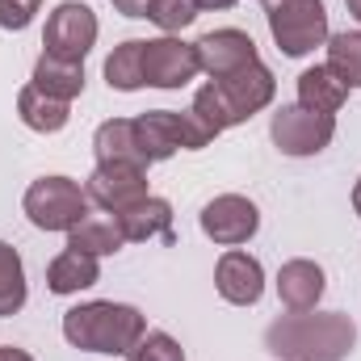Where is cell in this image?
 <instances>
[{
    "mask_svg": "<svg viewBox=\"0 0 361 361\" xmlns=\"http://www.w3.org/2000/svg\"><path fill=\"white\" fill-rule=\"evenodd\" d=\"M135 135H139V147H143V160L147 164H160V160H173L177 152H197L206 143H214L202 122L185 109H147L135 118Z\"/></svg>",
    "mask_w": 361,
    "mask_h": 361,
    "instance_id": "cell-6",
    "label": "cell"
},
{
    "mask_svg": "<svg viewBox=\"0 0 361 361\" xmlns=\"http://www.w3.org/2000/svg\"><path fill=\"white\" fill-rule=\"evenodd\" d=\"M147 332V319L139 307L126 302H80L63 311V341L85 353H105V357H126L135 341Z\"/></svg>",
    "mask_w": 361,
    "mask_h": 361,
    "instance_id": "cell-3",
    "label": "cell"
},
{
    "mask_svg": "<svg viewBox=\"0 0 361 361\" xmlns=\"http://www.w3.org/2000/svg\"><path fill=\"white\" fill-rule=\"evenodd\" d=\"M214 290L223 302L231 307H257L261 294H265V269L252 252L244 248H227L214 265Z\"/></svg>",
    "mask_w": 361,
    "mask_h": 361,
    "instance_id": "cell-13",
    "label": "cell"
},
{
    "mask_svg": "<svg viewBox=\"0 0 361 361\" xmlns=\"http://www.w3.org/2000/svg\"><path fill=\"white\" fill-rule=\"evenodd\" d=\"M85 193L105 214H118V210H126V206H135V202H143L152 193L147 189V169L143 164H122V160L97 164L92 177L85 180Z\"/></svg>",
    "mask_w": 361,
    "mask_h": 361,
    "instance_id": "cell-11",
    "label": "cell"
},
{
    "mask_svg": "<svg viewBox=\"0 0 361 361\" xmlns=\"http://www.w3.org/2000/svg\"><path fill=\"white\" fill-rule=\"evenodd\" d=\"M197 51V68L210 76V80H223V76H235L244 68H252L261 55H257V42L252 34L235 30V25H223V30H210L193 42Z\"/></svg>",
    "mask_w": 361,
    "mask_h": 361,
    "instance_id": "cell-12",
    "label": "cell"
},
{
    "mask_svg": "<svg viewBox=\"0 0 361 361\" xmlns=\"http://www.w3.org/2000/svg\"><path fill=\"white\" fill-rule=\"evenodd\" d=\"M30 298V286H25V265H21V252L13 244L0 240V319L17 315Z\"/></svg>",
    "mask_w": 361,
    "mask_h": 361,
    "instance_id": "cell-23",
    "label": "cell"
},
{
    "mask_svg": "<svg viewBox=\"0 0 361 361\" xmlns=\"http://www.w3.org/2000/svg\"><path fill=\"white\" fill-rule=\"evenodd\" d=\"M197 4L193 0H152V8H147V21H156L164 34H180L185 25H193L197 21Z\"/></svg>",
    "mask_w": 361,
    "mask_h": 361,
    "instance_id": "cell-25",
    "label": "cell"
},
{
    "mask_svg": "<svg viewBox=\"0 0 361 361\" xmlns=\"http://www.w3.org/2000/svg\"><path fill=\"white\" fill-rule=\"evenodd\" d=\"M349 101V85L328 68V63H315L298 76V105L315 109V114H341V105Z\"/></svg>",
    "mask_w": 361,
    "mask_h": 361,
    "instance_id": "cell-18",
    "label": "cell"
},
{
    "mask_svg": "<svg viewBox=\"0 0 361 361\" xmlns=\"http://www.w3.org/2000/svg\"><path fill=\"white\" fill-rule=\"evenodd\" d=\"M269 139L277 143L281 156H294V160L319 156V152L336 139V118H332V114H315V109H307V105L294 101V105H281V109L273 114Z\"/></svg>",
    "mask_w": 361,
    "mask_h": 361,
    "instance_id": "cell-7",
    "label": "cell"
},
{
    "mask_svg": "<svg viewBox=\"0 0 361 361\" xmlns=\"http://www.w3.org/2000/svg\"><path fill=\"white\" fill-rule=\"evenodd\" d=\"M122 17H147V8H152V0H109Z\"/></svg>",
    "mask_w": 361,
    "mask_h": 361,
    "instance_id": "cell-28",
    "label": "cell"
},
{
    "mask_svg": "<svg viewBox=\"0 0 361 361\" xmlns=\"http://www.w3.org/2000/svg\"><path fill=\"white\" fill-rule=\"evenodd\" d=\"M328 68H332L349 89H361V30L328 34Z\"/></svg>",
    "mask_w": 361,
    "mask_h": 361,
    "instance_id": "cell-24",
    "label": "cell"
},
{
    "mask_svg": "<svg viewBox=\"0 0 361 361\" xmlns=\"http://www.w3.org/2000/svg\"><path fill=\"white\" fill-rule=\"evenodd\" d=\"M261 4H265V21H269V34L277 42V51L290 55V59L311 55L332 34L324 0H261Z\"/></svg>",
    "mask_w": 361,
    "mask_h": 361,
    "instance_id": "cell-4",
    "label": "cell"
},
{
    "mask_svg": "<svg viewBox=\"0 0 361 361\" xmlns=\"http://www.w3.org/2000/svg\"><path fill=\"white\" fill-rule=\"evenodd\" d=\"M42 0H0V25L4 30H25L38 17Z\"/></svg>",
    "mask_w": 361,
    "mask_h": 361,
    "instance_id": "cell-27",
    "label": "cell"
},
{
    "mask_svg": "<svg viewBox=\"0 0 361 361\" xmlns=\"http://www.w3.org/2000/svg\"><path fill=\"white\" fill-rule=\"evenodd\" d=\"M345 4H349V13L357 17V25H361V0H345Z\"/></svg>",
    "mask_w": 361,
    "mask_h": 361,
    "instance_id": "cell-32",
    "label": "cell"
},
{
    "mask_svg": "<svg viewBox=\"0 0 361 361\" xmlns=\"http://www.w3.org/2000/svg\"><path fill=\"white\" fill-rule=\"evenodd\" d=\"M357 345V324L345 311H290L265 328L277 361H345Z\"/></svg>",
    "mask_w": 361,
    "mask_h": 361,
    "instance_id": "cell-1",
    "label": "cell"
},
{
    "mask_svg": "<svg viewBox=\"0 0 361 361\" xmlns=\"http://www.w3.org/2000/svg\"><path fill=\"white\" fill-rule=\"evenodd\" d=\"M21 210L38 231H72L85 214H92V202L72 177H38L25 189Z\"/></svg>",
    "mask_w": 361,
    "mask_h": 361,
    "instance_id": "cell-5",
    "label": "cell"
},
{
    "mask_svg": "<svg viewBox=\"0 0 361 361\" xmlns=\"http://www.w3.org/2000/svg\"><path fill=\"white\" fill-rule=\"evenodd\" d=\"M273 97H277V80H273L269 68L257 59L252 68H244V72H235V76H223V80L202 85V89L193 92L189 114L202 122V130H206L210 139H219L223 130L248 122V118L261 114V109H269Z\"/></svg>",
    "mask_w": 361,
    "mask_h": 361,
    "instance_id": "cell-2",
    "label": "cell"
},
{
    "mask_svg": "<svg viewBox=\"0 0 361 361\" xmlns=\"http://www.w3.org/2000/svg\"><path fill=\"white\" fill-rule=\"evenodd\" d=\"M105 80L118 92L147 89L143 85V38H126L122 47H114V55L105 59Z\"/></svg>",
    "mask_w": 361,
    "mask_h": 361,
    "instance_id": "cell-22",
    "label": "cell"
},
{
    "mask_svg": "<svg viewBox=\"0 0 361 361\" xmlns=\"http://www.w3.org/2000/svg\"><path fill=\"white\" fill-rule=\"evenodd\" d=\"M197 51L193 42H180L177 34H160L143 42V85L147 89H185L197 76Z\"/></svg>",
    "mask_w": 361,
    "mask_h": 361,
    "instance_id": "cell-10",
    "label": "cell"
},
{
    "mask_svg": "<svg viewBox=\"0 0 361 361\" xmlns=\"http://www.w3.org/2000/svg\"><path fill=\"white\" fill-rule=\"evenodd\" d=\"M202 235L214 240L219 248H240L261 231V210L244 193H219L202 206Z\"/></svg>",
    "mask_w": 361,
    "mask_h": 361,
    "instance_id": "cell-9",
    "label": "cell"
},
{
    "mask_svg": "<svg viewBox=\"0 0 361 361\" xmlns=\"http://www.w3.org/2000/svg\"><path fill=\"white\" fill-rule=\"evenodd\" d=\"M197 8H210V13H223V8H231V4H240V0H193Z\"/></svg>",
    "mask_w": 361,
    "mask_h": 361,
    "instance_id": "cell-29",
    "label": "cell"
},
{
    "mask_svg": "<svg viewBox=\"0 0 361 361\" xmlns=\"http://www.w3.org/2000/svg\"><path fill=\"white\" fill-rule=\"evenodd\" d=\"M68 248H80V252H89V257H114V252H122L126 248V235H122V227H118V219L114 214H85L72 231H68Z\"/></svg>",
    "mask_w": 361,
    "mask_h": 361,
    "instance_id": "cell-20",
    "label": "cell"
},
{
    "mask_svg": "<svg viewBox=\"0 0 361 361\" xmlns=\"http://www.w3.org/2000/svg\"><path fill=\"white\" fill-rule=\"evenodd\" d=\"M101 281V261L80 252V248H63L51 265H47V290L51 294H80Z\"/></svg>",
    "mask_w": 361,
    "mask_h": 361,
    "instance_id": "cell-16",
    "label": "cell"
},
{
    "mask_svg": "<svg viewBox=\"0 0 361 361\" xmlns=\"http://www.w3.org/2000/svg\"><path fill=\"white\" fill-rule=\"evenodd\" d=\"M126 361H185V349L169 332H143L135 341V349L126 353Z\"/></svg>",
    "mask_w": 361,
    "mask_h": 361,
    "instance_id": "cell-26",
    "label": "cell"
},
{
    "mask_svg": "<svg viewBox=\"0 0 361 361\" xmlns=\"http://www.w3.org/2000/svg\"><path fill=\"white\" fill-rule=\"evenodd\" d=\"M0 361H34V357H30L25 349H13V345H4V349H0Z\"/></svg>",
    "mask_w": 361,
    "mask_h": 361,
    "instance_id": "cell-30",
    "label": "cell"
},
{
    "mask_svg": "<svg viewBox=\"0 0 361 361\" xmlns=\"http://www.w3.org/2000/svg\"><path fill=\"white\" fill-rule=\"evenodd\" d=\"M17 118L38 130V135H59L68 122H72V101H59V97H47L42 89L25 85L17 92Z\"/></svg>",
    "mask_w": 361,
    "mask_h": 361,
    "instance_id": "cell-17",
    "label": "cell"
},
{
    "mask_svg": "<svg viewBox=\"0 0 361 361\" xmlns=\"http://www.w3.org/2000/svg\"><path fill=\"white\" fill-rule=\"evenodd\" d=\"M34 89H42L47 97H59V101H76L85 92V63H72V59H59V55H47L34 63Z\"/></svg>",
    "mask_w": 361,
    "mask_h": 361,
    "instance_id": "cell-21",
    "label": "cell"
},
{
    "mask_svg": "<svg viewBox=\"0 0 361 361\" xmlns=\"http://www.w3.org/2000/svg\"><path fill=\"white\" fill-rule=\"evenodd\" d=\"M324 290H328V277L307 257H294L277 269V298L286 302V311H315Z\"/></svg>",
    "mask_w": 361,
    "mask_h": 361,
    "instance_id": "cell-14",
    "label": "cell"
},
{
    "mask_svg": "<svg viewBox=\"0 0 361 361\" xmlns=\"http://www.w3.org/2000/svg\"><path fill=\"white\" fill-rule=\"evenodd\" d=\"M353 210H357V219H361V177H357V185H353Z\"/></svg>",
    "mask_w": 361,
    "mask_h": 361,
    "instance_id": "cell-31",
    "label": "cell"
},
{
    "mask_svg": "<svg viewBox=\"0 0 361 361\" xmlns=\"http://www.w3.org/2000/svg\"><path fill=\"white\" fill-rule=\"evenodd\" d=\"M97 13L80 0H63L55 4V13L47 17V34H42V47L47 55H59V59H72V63H85L92 47H97Z\"/></svg>",
    "mask_w": 361,
    "mask_h": 361,
    "instance_id": "cell-8",
    "label": "cell"
},
{
    "mask_svg": "<svg viewBox=\"0 0 361 361\" xmlns=\"http://www.w3.org/2000/svg\"><path fill=\"white\" fill-rule=\"evenodd\" d=\"M114 219H118V227H122L126 244H147V240H173V206H169L164 197H156V193H147L143 202H135V206L118 210Z\"/></svg>",
    "mask_w": 361,
    "mask_h": 361,
    "instance_id": "cell-15",
    "label": "cell"
},
{
    "mask_svg": "<svg viewBox=\"0 0 361 361\" xmlns=\"http://www.w3.org/2000/svg\"><path fill=\"white\" fill-rule=\"evenodd\" d=\"M92 152H97V164H109V160H122V164H143V147H139V135H135V118H109L97 126L92 135Z\"/></svg>",
    "mask_w": 361,
    "mask_h": 361,
    "instance_id": "cell-19",
    "label": "cell"
}]
</instances>
